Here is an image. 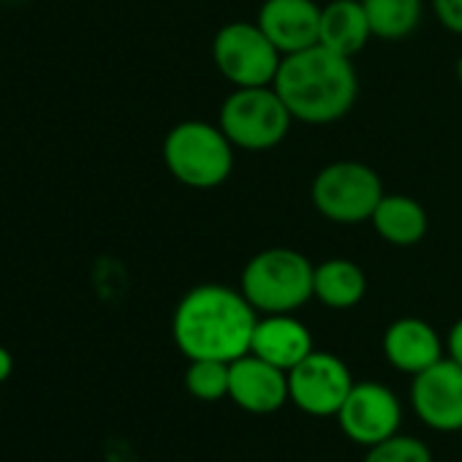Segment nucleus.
<instances>
[{
    "instance_id": "1",
    "label": "nucleus",
    "mask_w": 462,
    "mask_h": 462,
    "mask_svg": "<svg viewBox=\"0 0 462 462\" xmlns=\"http://www.w3.org/2000/svg\"><path fill=\"white\" fill-rule=\"evenodd\" d=\"M259 310L240 289L201 283L174 308L171 335L188 359L235 362L251 354Z\"/></svg>"
},
{
    "instance_id": "2",
    "label": "nucleus",
    "mask_w": 462,
    "mask_h": 462,
    "mask_svg": "<svg viewBox=\"0 0 462 462\" xmlns=\"http://www.w3.org/2000/svg\"><path fill=\"white\" fill-rule=\"evenodd\" d=\"M294 120L329 125L343 120L359 96V77L351 58L321 44L286 55L273 82Z\"/></svg>"
},
{
    "instance_id": "3",
    "label": "nucleus",
    "mask_w": 462,
    "mask_h": 462,
    "mask_svg": "<svg viewBox=\"0 0 462 462\" xmlns=\"http://www.w3.org/2000/svg\"><path fill=\"white\" fill-rule=\"evenodd\" d=\"M316 264L294 248H267L256 254L240 278V291L262 313H297L313 300Z\"/></svg>"
},
{
    "instance_id": "4",
    "label": "nucleus",
    "mask_w": 462,
    "mask_h": 462,
    "mask_svg": "<svg viewBox=\"0 0 462 462\" xmlns=\"http://www.w3.org/2000/svg\"><path fill=\"white\" fill-rule=\"evenodd\" d=\"M163 163L169 174L196 190L223 185L235 169V144L220 125L204 120L177 123L163 139Z\"/></svg>"
},
{
    "instance_id": "5",
    "label": "nucleus",
    "mask_w": 462,
    "mask_h": 462,
    "mask_svg": "<svg viewBox=\"0 0 462 462\" xmlns=\"http://www.w3.org/2000/svg\"><path fill=\"white\" fill-rule=\"evenodd\" d=\"M294 117L273 85L264 88H235L220 106V131L228 142L248 150L264 152L278 147L291 128Z\"/></svg>"
},
{
    "instance_id": "6",
    "label": "nucleus",
    "mask_w": 462,
    "mask_h": 462,
    "mask_svg": "<svg viewBox=\"0 0 462 462\" xmlns=\"http://www.w3.org/2000/svg\"><path fill=\"white\" fill-rule=\"evenodd\" d=\"M313 207L337 226H359L373 217L383 199L381 177L359 161L327 163L310 185Z\"/></svg>"
},
{
    "instance_id": "7",
    "label": "nucleus",
    "mask_w": 462,
    "mask_h": 462,
    "mask_svg": "<svg viewBox=\"0 0 462 462\" xmlns=\"http://www.w3.org/2000/svg\"><path fill=\"white\" fill-rule=\"evenodd\" d=\"M212 63L235 88H264L275 82L283 55L259 23H228L212 39Z\"/></svg>"
},
{
    "instance_id": "8",
    "label": "nucleus",
    "mask_w": 462,
    "mask_h": 462,
    "mask_svg": "<svg viewBox=\"0 0 462 462\" xmlns=\"http://www.w3.org/2000/svg\"><path fill=\"white\" fill-rule=\"evenodd\" d=\"M354 383L356 381L340 356L313 351L289 370V402L316 419L337 416Z\"/></svg>"
},
{
    "instance_id": "9",
    "label": "nucleus",
    "mask_w": 462,
    "mask_h": 462,
    "mask_svg": "<svg viewBox=\"0 0 462 462\" xmlns=\"http://www.w3.org/2000/svg\"><path fill=\"white\" fill-rule=\"evenodd\" d=\"M335 419L348 440L359 446H375L400 432L402 405L386 383L356 381Z\"/></svg>"
},
{
    "instance_id": "10",
    "label": "nucleus",
    "mask_w": 462,
    "mask_h": 462,
    "mask_svg": "<svg viewBox=\"0 0 462 462\" xmlns=\"http://www.w3.org/2000/svg\"><path fill=\"white\" fill-rule=\"evenodd\" d=\"M411 405L424 427L435 432H462V367L443 356L413 375Z\"/></svg>"
},
{
    "instance_id": "11",
    "label": "nucleus",
    "mask_w": 462,
    "mask_h": 462,
    "mask_svg": "<svg viewBox=\"0 0 462 462\" xmlns=\"http://www.w3.org/2000/svg\"><path fill=\"white\" fill-rule=\"evenodd\" d=\"M228 400L245 413L270 416L289 402V373L245 354L228 365Z\"/></svg>"
},
{
    "instance_id": "12",
    "label": "nucleus",
    "mask_w": 462,
    "mask_h": 462,
    "mask_svg": "<svg viewBox=\"0 0 462 462\" xmlns=\"http://www.w3.org/2000/svg\"><path fill=\"white\" fill-rule=\"evenodd\" d=\"M256 23L286 58L319 44L321 9L313 0H264Z\"/></svg>"
},
{
    "instance_id": "13",
    "label": "nucleus",
    "mask_w": 462,
    "mask_h": 462,
    "mask_svg": "<svg viewBox=\"0 0 462 462\" xmlns=\"http://www.w3.org/2000/svg\"><path fill=\"white\" fill-rule=\"evenodd\" d=\"M381 348L386 362L405 375H419L421 370L440 362L446 351L435 327L416 316H402L392 321L383 332Z\"/></svg>"
},
{
    "instance_id": "14",
    "label": "nucleus",
    "mask_w": 462,
    "mask_h": 462,
    "mask_svg": "<svg viewBox=\"0 0 462 462\" xmlns=\"http://www.w3.org/2000/svg\"><path fill=\"white\" fill-rule=\"evenodd\" d=\"M313 351V332L294 313H267L256 321L251 354L264 362L289 373Z\"/></svg>"
},
{
    "instance_id": "15",
    "label": "nucleus",
    "mask_w": 462,
    "mask_h": 462,
    "mask_svg": "<svg viewBox=\"0 0 462 462\" xmlns=\"http://www.w3.org/2000/svg\"><path fill=\"white\" fill-rule=\"evenodd\" d=\"M370 223L378 231V237L394 248L419 245L427 237V226H430L424 207L405 193H383Z\"/></svg>"
},
{
    "instance_id": "16",
    "label": "nucleus",
    "mask_w": 462,
    "mask_h": 462,
    "mask_svg": "<svg viewBox=\"0 0 462 462\" xmlns=\"http://www.w3.org/2000/svg\"><path fill=\"white\" fill-rule=\"evenodd\" d=\"M370 36L373 33L362 0H332V4L321 9V28H319L321 47L343 58H354L367 47Z\"/></svg>"
},
{
    "instance_id": "17",
    "label": "nucleus",
    "mask_w": 462,
    "mask_h": 462,
    "mask_svg": "<svg viewBox=\"0 0 462 462\" xmlns=\"http://www.w3.org/2000/svg\"><path fill=\"white\" fill-rule=\"evenodd\" d=\"M367 294V278L351 259H327L313 273V300L329 310H351Z\"/></svg>"
},
{
    "instance_id": "18",
    "label": "nucleus",
    "mask_w": 462,
    "mask_h": 462,
    "mask_svg": "<svg viewBox=\"0 0 462 462\" xmlns=\"http://www.w3.org/2000/svg\"><path fill=\"white\" fill-rule=\"evenodd\" d=\"M370 33L383 42L411 36L421 23V0H362Z\"/></svg>"
},
{
    "instance_id": "19",
    "label": "nucleus",
    "mask_w": 462,
    "mask_h": 462,
    "mask_svg": "<svg viewBox=\"0 0 462 462\" xmlns=\"http://www.w3.org/2000/svg\"><path fill=\"white\" fill-rule=\"evenodd\" d=\"M228 365L217 359H190L185 370V389L190 397L204 402H217L228 397Z\"/></svg>"
},
{
    "instance_id": "20",
    "label": "nucleus",
    "mask_w": 462,
    "mask_h": 462,
    "mask_svg": "<svg viewBox=\"0 0 462 462\" xmlns=\"http://www.w3.org/2000/svg\"><path fill=\"white\" fill-rule=\"evenodd\" d=\"M362 462H435V459L424 440L397 432L375 446H367Z\"/></svg>"
},
{
    "instance_id": "21",
    "label": "nucleus",
    "mask_w": 462,
    "mask_h": 462,
    "mask_svg": "<svg viewBox=\"0 0 462 462\" xmlns=\"http://www.w3.org/2000/svg\"><path fill=\"white\" fill-rule=\"evenodd\" d=\"M432 12L448 33L462 36V0H432Z\"/></svg>"
},
{
    "instance_id": "22",
    "label": "nucleus",
    "mask_w": 462,
    "mask_h": 462,
    "mask_svg": "<svg viewBox=\"0 0 462 462\" xmlns=\"http://www.w3.org/2000/svg\"><path fill=\"white\" fill-rule=\"evenodd\" d=\"M446 354L451 362H457L462 367V319L451 324L448 335H446Z\"/></svg>"
},
{
    "instance_id": "23",
    "label": "nucleus",
    "mask_w": 462,
    "mask_h": 462,
    "mask_svg": "<svg viewBox=\"0 0 462 462\" xmlns=\"http://www.w3.org/2000/svg\"><path fill=\"white\" fill-rule=\"evenodd\" d=\"M12 373H14V356L9 348L0 346V383H6L12 378Z\"/></svg>"
},
{
    "instance_id": "24",
    "label": "nucleus",
    "mask_w": 462,
    "mask_h": 462,
    "mask_svg": "<svg viewBox=\"0 0 462 462\" xmlns=\"http://www.w3.org/2000/svg\"><path fill=\"white\" fill-rule=\"evenodd\" d=\"M457 79L462 82V55H459V60H457Z\"/></svg>"
}]
</instances>
